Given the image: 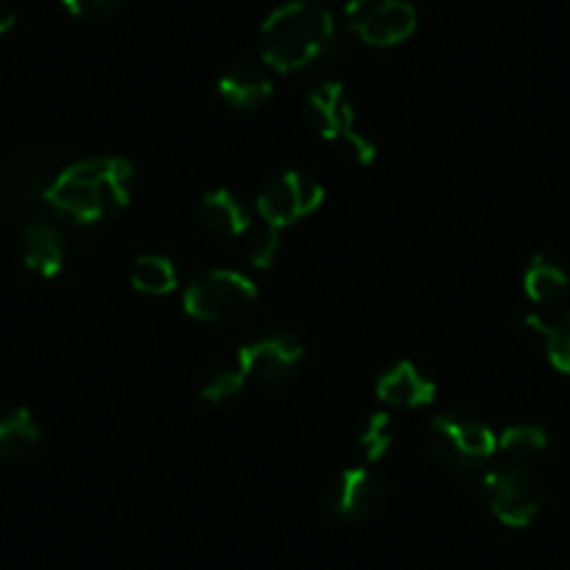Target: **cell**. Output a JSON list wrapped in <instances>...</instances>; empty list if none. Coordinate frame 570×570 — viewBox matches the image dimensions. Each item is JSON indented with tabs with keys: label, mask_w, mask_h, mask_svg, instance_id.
Here are the masks:
<instances>
[{
	"label": "cell",
	"mask_w": 570,
	"mask_h": 570,
	"mask_svg": "<svg viewBox=\"0 0 570 570\" xmlns=\"http://www.w3.org/2000/svg\"><path fill=\"white\" fill-rule=\"evenodd\" d=\"M135 168L124 157H90L65 168L46 188L53 210L76 224H101L126 210L131 202Z\"/></svg>",
	"instance_id": "cell-1"
},
{
	"label": "cell",
	"mask_w": 570,
	"mask_h": 570,
	"mask_svg": "<svg viewBox=\"0 0 570 570\" xmlns=\"http://www.w3.org/2000/svg\"><path fill=\"white\" fill-rule=\"evenodd\" d=\"M336 20L314 0L277 7L261 29V57L277 73H297L331 57L336 48Z\"/></svg>",
	"instance_id": "cell-2"
},
{
	"label": "cell",
	"mask_w": 570,
	"mask_h": 570,
	"mask_svg": "<svg viewBox=\"0 0 570 570\" xmlns=\"http://www.w3.org/2000/svg\"><path fill=\"white\" fill-rule=\"evenodd\" d=\"M183 303L190 320L229 327L255 314L257 288L246 274L233 268H207L190 279Z\"/></svg>",
	"instance_id": "cell-3"
},
{
	"label": "cell",
	"mask_w": 570,
	"mask_h": 570,
	"mask_svg": "<svg viewBox=\"0 0 570 570\" xmlns=\"http://www.w3.org/2000/svg\"><path fill=\"white\" fill-rule=\"evenodd\" d=\"M425 448L445 468L475 473L487 468L498 453V436L475 416L462 411H442L425 425Z\"/></svg>",
	"instance_id": "cell-4"
},
{
	"label": "cell",
	"mask_w": 570,
	"mask_h": 570,
	"mask_svg": "<svg viewBox=\"0 0 570 570\" xmlns=\"http://www.w3.org/2000/svg\"><path fill=\"white\" fill-rule=\"evenodd\" d=\"M305 109L325 140L336 142L358 163L361 168L372 166L377 157V146L358 129V118H355V107L350 101L347 90L342 81H322L305 98Z\"/></svg>",
	"instance_id": "cell-5"
},
{
	"label": "cell",
	"mask_w": 570,
	"mask_h": 570,
	"mask_svg": "<svg viewBox=\"0 0 570 570\" xmlns=\"http://www.w3.org/2000/svg\"><path fill=\"white\" fill-rule=\"evenodd\" d=\"M479 490L490 512L512 529H525L542 509V487L523 464H501L481 475Z\"/></svg>",
	"instance_id": "cell-6"
},
{
	"label": "cell",
	"mask_w": 570,
	"mask_h": 570,
	"mask_svg": "<svg viewBox=\"0 0 570 570\" xmlns=\"http://www.w3.org/2000/svg\"><path fill=\"white\" fill-rule=\"evenodd\" d=\"M325 202V188L311 174L279 171L257 194V213L266 224L283 229L314 216Z\"/></svg>",
	"instance_id": "cell-7"
},
{
	"label": "cell",
	"mask_w": 570,
	"mask_h": 570,
	"mask_svg": "<svg viewBox=\"0 0 570 570\" xmlns=\"http://www.w3.org/2000/svg\"><path fill=\"white\" fill-rule=\"evenodd\" d=\"M347 26L375 48H392L409 40L416 29V9L409 0H350Z\"/></svg>",
	"instance_id": "cell-8"
},
{
	"label": "cell",
	"mask_w": 570,
	"mask_h": 570,
	"mask_svg": "<svg viewBox=\"0 0 570 570\" xmlns=\"http://www.w3.org/2000/svg\"><path fill=\"white\" fill-rule=\"evenodd\" d=\"M303 355L305 347L297 336L285 331H272L252 338L238 350V370L244 372L246 381L274 386V383L288 381L299 370Z\"/></svg>",
	"instance_id": "cell-9"
},
{
	"label": "cell",
	"mask_w": 570,
	"mask_h": 570,
	"mask_svg": "<svg viewBox=\"0 0 570 570\" xmlns=\"http://www.w3.org/2000/svg\"><path fill=\"white\" fill-rule=\"evenodd\" d=\"M386 503V481L370 468H350L333 479L327 507L344 523H366Z\"/></svg>",
	"instance_id": "cell-10"
},
{
	"label": "cell",
	"mask_w": 570,
	"mask_h": 570,
	"mask_svg": "<svg viewBox=\"0 0 570 570\" xmlns=\"http://www.w3.org/2000/svg\"><path fill=\"white\" fill-rule=\"evenodd\" d=\"M375 394L386 405H394V409H420V405L434 403L436 383L416 364L400 361V364L389 366V370L377 377Z\"/></svg>",
	"instance_id": "cell-11"
},
{
	"label": "cell",
	"mask_w": 570,
	"mask_h": 570,
	"mask_svg": "<svg viewBox=\"0 0 570 570\" xmlns=\"http://www.w3.org/2000/svg\"><path fill=\"white\" fill-rule=\"evenodd\" d=\"M20 257L37 277L53 279L65 268V257H68L65 235L51 222L26 224L20 235Z\"/></svg>",
	"instance_id": "cell-12"
},
{
	"label": "cell",
	"mask_w": 570,
	"mask_h": 570,
	"mask_svg": "<svg viewBox=\"0 0 570 570\" xmlns=\"http://www.w3.org/2000/svg\"><path fill=\"white\" fill-rule=\"evenodd\" d=\"M218 96L235 112H257V109H263L272 101L274 85L263 73V68L240 62L218 79Z\"/></svg>",
	"instance_id": "cell-13"
},
{
	"label": "cell",
	"mask_w": 570,
	"mask_h": 570,
	"mask_svg": "<svg viewBox=\"0 0 570 570\" xmlns=\"http://www.w3.org/2000/svg\"><path fill=\"white\" fill-rule=\"evenodd\" d=\"M199 218L207 233L216 235V238H240L252 227L249 210L244 207V202L227 188L205 194V199L199 202Z\"/></svg>",
	"instance_id": "cell-14"
},
{
	"label": "cell",
	"mask_w": 570,
	"mask_h": 570,
	"mask_svg": "<svg viewBox=\"0 0 570 570\" xmlns=\"http://www.w3.org/2000/svg\"><path fill=\"white\" fill-rule=\"evenodd\" d=\"M40 425L23 405L0 409V462H20L40 445Z\"/></svg>",
	"instance_id": "cell-15"
},
{
	"label": "cell",
	"mask_w": 570,
	"mask_h": 570,
	"mask_svg": "<svg viewBox=\"0 0 570 570\" xmlns=\"http://www.w3.org/2000/svg\"><path fill=\"white\" fill-rule=\"evenodd\" d=\"M570 277L551 255H534L523 272V292L534 305H557L568 294Z\"/></svg>",
	"instance_id": "cell-16"
},
{
	"label": "cell",
	"mask_w": 570,
	"mask_h": 570,
	"mask_svg": "<svg viewBox=\"0 0 570 570\" xmlns=\"http://www.w3.org/2000/svg\"><path fill=\"white\" fill-rule=\"evenodd\" d=\"M131 285L149 297H166L177 288V266L163 255H142L131 266Z\"/></svg>",
	"instance_id": "cell-17"
},
{
	"label": "cell",
	"mask_w": 570,
	"mask_h": 570,
	"mask_svg": "<svg viewBox=\"0 0 570 570\" xmlns=\"http://www.w3.org/2000/svg\"><path fill=\"white\" fill-rule=\"evenodd\" d=\"M548 448V431L534 422H520V425H509L501 436H498V453L514 464H523L529 459L540 456Z\"/></svg>",
	"instance_id": "cell-18"
},
{
	"label": "cell",
	"mask_w": 570,
	"mask_h": 570,
	"mask_svg": "<svg viewBox=\"0 0 570 570\" xmlns=\"http://www.w3.org/2000/svg\"><path fill=\"white\" fill-rule=\"evenodd\" d=\"M523 322L525 327H531V331L546 338V353L553 370L570 375V311L551 322H542L540 316H525Z\"/></svg>",
	"instance_id": "cell-19"
},
{
	"label": "cell",
	"mask_w": 570,
	"mask_h": 570,
	"mask_svg": "<svg viewBox=\"0 0 570 570\" xmlns=\"http://www.w3.org/2000/svg\"><path fill=\"white\" fill-rule=\"evenodd\" d=\"M394 442V422L392 416L386 414V411H381V414H372L370 420H366L364 431H361V453H364L366 462H377V459H383L389 453V448H392Z\"/></svg>",
	"instance_id": "cell-20"
},
{
	"label": "cell",
	"mask_w": 570,
	"mask_h": 570,
	"mask_svg": "<svg viewBox=\"0 0 570 570\" xmlns=\"http://www.w3.org/2000/svg\"><path fill=\"white\" fill-rule=\"evenodd\" d=\"M249 240H246V257H249L252 266L268 268L279 255V229L272 224H257L249 227Z\"/></svg>",
	"instance_id": "cell-21"
},
{
	"label": "cell",
	"mask_w": 570,
	"mask_h": 570,
	"mask_svg": "<svg viewBox=\"0 0 570 570\" xmlns=\"http://www.w3.org/2000/svg\"><path fill=\"white\" fill-rule=\"evenodd\" d=\"M244 386H246V377L238 366L216 370L207 375L205 383H202V397H205L207 403H224V400L235 397Z\"/></svg>",
	"instance_id": "cell-22"
},
{
	"label": "cell",
	"mask_w": 570,
	"mask_h": 570,
	"mask_svg": "<svg viewBox=\"0 0 570 570\" xmlns=\"http://www.w3.org/2000/svg\"><path fill=\"white\" fill-rule=\"evenodd\" d=\"M65 9H68L73 18L79 20H104L112 18L124 9L126 0H62Z\"/></svg>",
	"instance_id": "cell-23"
},
{
	"label": "cell",
	"mask_w": 570,
	"mask_h": 570,
	"mask_svg": "<svg viewBox=\"0 0 570 570\" xmlns=\"http://www.w3.org/2000/svg\"><path fill=\"white\" fill-rule=\"evenodd\" d=\"M12 26H14V14L9 12V9L0 7V35H7V31L12 29Z\"/></svg>",
	"instance_id": "cell-24"
},
{
	"label": "cell",
	"mask_w": 570,
	"mask_h": 570,
	"mask_svg": "<svg viewBox=\"0 0 570 570\" xmlns=\"http://www.w3.org/2000/svg\"><path fill=\"white\" fill-rule=\"evenodd\" d=\"M314 3H320V7H331V3H336V0H314Z\"/></svg>",
	"instance_id": "cell-25"
}]
</instances>
